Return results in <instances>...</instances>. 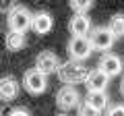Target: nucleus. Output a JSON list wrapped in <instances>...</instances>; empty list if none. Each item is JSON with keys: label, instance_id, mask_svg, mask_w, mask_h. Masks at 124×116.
I'll list each match as a JSON object with an SVG mask.
<instances>
[{"label": "nucleus", "instance_id": "obj_1", "mask_svg": "<svg viewBox=\"0 0 124 116\" xmlns=\"http://www.w3.org/2000/svg\"><path fill=\"white\" fill-rule=\"evenodd\" d=\"M89 68L83 62H75V60H66V62H60L58 66V77H60L62 83L66 85H77V83H85V77H87Z\"/></svg>", "mask_w": 124, "mask_h": 116}, {"label": "nucleus", "instance_id": "obj_2", "mask_svg": "<svg viewBox=\"0 0 124 116\" xmlns=\"http://www.w3.org/2000/svg\"><path fill=\"white\" fill-rule=\"evenodd\" d=\"M6 23H8L10 31H19V33H27V29L31 27V13L27 6H13L6 15Z\"/></svg>", "mask_w": 124, "mask_h": 116}, {"label": "nucleus", "instance_id": "obj_3", "mask_svg": "<svg viewBox=\"0 0 124 116\" xmlns=\"http://www.w3.org/2000/svg\"><path fill=\"white\" fill-rule=\"evenodd\" d=\"M23 85L31 95H39L48 89V77L41 75L37 68H29L25 73V77H23Z\"/></svg>", "mask_w": 124, "mask_h": 116}, {"label": "nucleus", "instance_id": "obj_4", "mask_svg": "<svg viewBox=\"0 0 124 116\" xmlns=\"http://www.w3.org/2000/svg\"><path fill=\"white\" fill-rule=\"evenodd\" d=\"M87 40L91 44V50H99V52H108L116 41L114 35L108 31V27H95V29H91V35Z\"/></svg>", "mask_w": 124, "mask_h": 116}, {"label": "nucleus", "instance_id": "obj_5", "mask_svg": "<svg viewBox=\"0 0 124 116\" xmlns=\"http://www.w3.org/2000/svg\"><path fill=\"white\" fill-rule=\"evenodd\" d=\"M66 52L70 56V60L83 62L85 58L91 56V44H89L87 37H70V41L66 46Z\"/></svg>", "mask_w": 124, "mask_h": 116}, {"label": "nucleus", "instance_id": "obj_6", "mask_svg": "<svg viewBox=\"0 0 124 116\" xmlns=\"http://www.w3.org/2000/svg\"><path fill=\"white\" fill-rule=\"evenodd\" d=\"M56 104L62 110H75V108H79L81 106V95H79V91H77V87L64 85L62 89H58Z\"/></svg>", "mask_w": 124, "mask_h": 116}, {"label": "nucleus", "instance_id": "obj_7", "mask_svg": "<svg viewBox=\"0 0 124 116\" xmlns=\"http://www.w3.org/2000/svg\"><path fill=\"white\" fill-rule=\"evenodd\" d=\"M58 66H60V60H58V56H56L54 52H50V50H44V52L37 54V58H35V66H33V68H37L41 75L48 77L50 73H56Z\"/></svg>", "mask_w": 124, "mask_h": 116}, {"label": "nucleus", "instance_id": "obj_8", "mask_svg": "<svg viewBox=\"0 0 124 116\" xmlns=\"http://www.w3.org/2000/svg\"><path fill=\"white\" fill-rule=\"evenodd\" d=\"M97 68L106 77H110V79H112V77H116V75L122 73V58L116 56V54H112V52H106L101 58H99Z\"/></svg>", "mask_w": 124, "mask_h": 116}, {"label": "nucleus", "instance_id": "obj_9", "mask_svg": "<svg viewBox=\"0 0 124 116\" xmlns=\"http://www.w3.org/2000/svg\"><path fill=\"white\" fill-rule=\"evenodd\" d=\"M108 83H110V77H106L99 68H89L87 77H85V87L87 91H106Z\"/></svg>", "mask_w": 124, "mask_h": 116}, {"label": "nucleus", "instance_id": "obj_10", "mask_svg": "<svg viewBox=\"0 0 124 116\" xmlns=\"http://www.w3.org/2000/svg\"><path fill=\"white\" fill-rule=\"evenodd\" d=\"M54 27V19L50 13H46V10H39V13L31 15V29L37 33V35H46V33L52 31Z\"/></svg>", "mask_w": 124, "mask_h": 116}, {"label": "nucleus", "instance_id": "obj_11", "mask_svg": "<svg viewBox=\"0 0 124 116\" xmlns=\"http://www.w3.org/2000/svg\"><path fill=\"white\" fill-rule=\"evenodd\" d=\"M68 31L72 33V37H87V33L91 31V21L87 15H72V19L68 21Z\"/></svg>", "mask_w": 124, "mask_h": 116}, {"label": "nucleus", "instance_id": "obj_12", "mask_svg": "<svg viewBox=\"0 0 124 116\" xmlns=\"http://www.w3.org/2000/svg\"><path fill=\"white\" fill-rule=\"evenodd\" d=\"M19 95V81L15 77H2L0 79V99L2 102H10Z\"/></svg>", "mask_w": 124, "mask_h": 116}, {"label": "nucleus", "instance_id": "obj_13", "mask_svg": "<svg viewBox=\"0 0 124 116\" xmlns=\"http://www.w3.org/2000/svg\"><path fill=\"white\" fill-rule=\"evenodd\" d=\"M108 102H110V98H108L106 91H87L85 104H87L89 108H93V110H97L99 114H101V110L108 108Z\"/></svg>", "mask_w": 124, "mask_h": 116}, {"label": "nucleus", "instance_id": "obj_14", "mask_svg": "<svg viewBox=\"0 0 124 116\" xmlns=\"http://www.w3.org/2000/svg\"><path fill=\"white\" fill-rule=\"evenodd\" d=\"M4 44H6V48H8L10 52H19V50H23L25 44H27L25 33L10 31V29H8V33H6V37H4Z\"/></svg>", "mask_w": 124, "mask_h": 116}, {"label": "nucleus", "instance_id": "obj_15", "mask_svg": "<svg viewBox=\"0 0 124 116\" xmlns=\"http://www.w3.org/2000/svg\"><path fill=\"white\" fill-rule=\"evenodd\" d=\"M108 31L114 35V40L124 35V15H122V13L114 15V17L110 19V23H108Z\"/></svg>", "mask_w": 124, "mask_h": 116}, {"label": "nucleus", "instance_id": "obj_16", "mask_svg": "<svg viewBox=\"0 0 124 116\" xmlns=\"http://www.w3.org/2000/svg\"><path fill=\"white\" fill-rule=\"evenodd\" d=\"M68 4L75 15H87L93 8V0H68Z\"/></svg>", "mask_w": 124, "mask_h": 116}, {"label": "nucleus", "instance_id": "obj_17", "mask_svg": "<svg viewBox=\"0 0 124 116\" xmlns=\"http://www.w3.org/2000/svg\"><path fill=\"white\" fill-rule=\"evenodd\" d=\"M79 116H99V112L93 110V108H89L87 104H81L79 106Z\"/></svg>", "mask_w": 124, "mask_h": 116}, {"label": "nucleus", "instance_id": "obj_18", "mask_svg": "<svg viewBox=\"0 0 124 116\" xmlns=\"http://www.w3.org/2000/svg\"><path fill=\"white\" fill-rule=\"evenodd\" d=\"M106 116H124V104H114V106H110V110H108Z\"/></svg>", "mask_w": 124, "mask_h": 116}, {"label": "nucleus", "instance_id": "obj_19", "mask_svg": "<svg viewBox=\"0 0 124 116\" xmlns=\"http://www.w3.org/2000/svg\"><path fill=\"white\" fill-rule=\"evenodd\" d=\"M8 116H29V112H27L25 108H13V110L8 112Z\"/></svg>", "mask_w": 124, "mask_h": 116}, {"label": "nucleus", "instance_id": "obj_20", "mask_svg": "<svg viewBox=\"0 0 124 116\" xmlns=\"http://www.w3.org/2000/svg\"><path fill=\"white\" fill-rule=\"evenodd\" d=\"M120 91H122V95H124V79H122V83H120Z\"/></svg>", "mask_w": 124, "mask_h": 116}, {"label": "nucleus", "instance_id": "obj_21", "mask_svg": "<svg viewBox=\"0 0 124 116\" xmlns=\"http://www.w3.org/2000/svg\"><path fill=\"white\" fill-rule=\"evenodd\" d=\"M58 116H66V114H58Z\"/></svg>", "mask_w": 124, "mask_h": 116}, {"label": "nucleus", "instance_id": "obj_22", "mask_svg": "<svg viewBox=\"0 0 124 116\" xmlns=\"http://www.w3.org/2000/svg\"><path fill=\"white\" fill-rule=\"evenodd\" d=\"M0 116H2V114H0Z\"/></svg>", "mask_w": 124, "mask_h": 116}]
</instances>
